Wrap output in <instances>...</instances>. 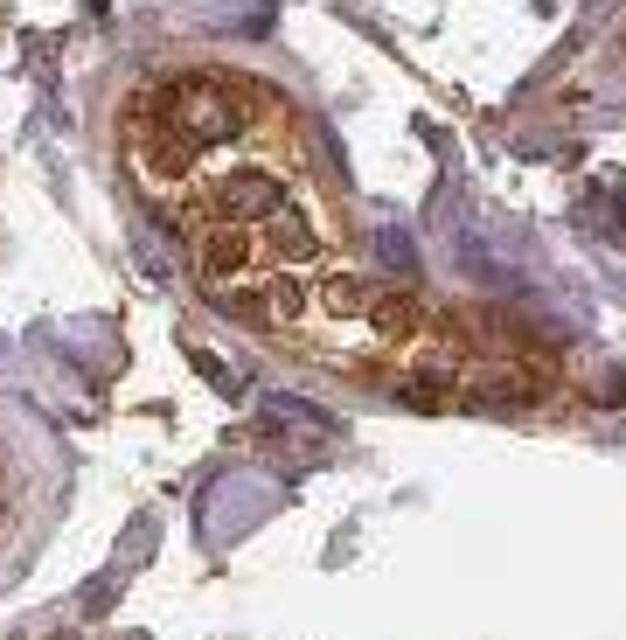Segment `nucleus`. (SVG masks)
<instances>
[{"mask_svg":"<svg viewBox=\"0 0 626 640\" xmlns=\"http://www.w3.org/2000/svg\"><path fill=\"white\" fill-rule=\"evenodd\" d=\"M126 174L174 216L195 279L272 334L327 272L355 265L293 105L244 70L181 63L147 77L126 105Z\"/></svg>","mask_w":626,"mask_h":640,"instance_id":"nucleus-1","label":"nucleus"},{"mask_svg":"<svg viewBox=\"0 0 626 640\" xmlns=\"http://www.w3.org/2000/svg\"><path fill=\"white\" fill-rule=\"evenodd\" d=\"M0 522H7V474H0Z\"/></svg>","mask_w":626,"mask_h":640,"instance_id":"nucleus-2","label":"nucleus"}]
</instances>
